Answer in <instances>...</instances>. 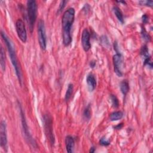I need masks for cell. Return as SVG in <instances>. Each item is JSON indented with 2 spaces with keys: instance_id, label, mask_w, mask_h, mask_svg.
Here are the masks:
<instances>
[{
  "instance_id": "cell-1",
  "label": "cell",
  "mask_w": 153,
  "mask_h": 153,
  "mask_svg": "<svg viewBox=\"0 0 153 153\" xmlns=\"http://www.w3.org/2000/svg\"><path fill=\"white\" fill-rule=\"evenodd\" d=\"M75 9L71 7L64 12L62 18L63 44L66 47L69 46L72 42L71 31L75 19Z\"/></svg>"
},
{
  "instance_id": "cell-2",
  "label": "cell",
  "mask_w": 153,
  "mask_h": 153,
  "mask_svg": "<svg viewBox=\"0 0 153 153\" xmlns=\"http://www.w3.org/2000/svg\"><path fill=\"white\" fill-rule=\"evenodd\" d=\"M1 35L3 40L4 41L6 46L7 47V50L8 51V54L11 61V63L14 67V69L15 70L16 74L17 75V79L19 80V82H20V85H22V71L17 60V55L16 53L15 48L14 47V45L13 44L12 41L11 39L8 37V36L5 34V32L3 31L1 32Z\"/></svg>"
},
{
  "instance_id": "cell-3",
  "label": "cell",
  "mask_w": 153,
  "mask_h": 153,
  "mask_svg": "<svg viewBox=\"0 0 153 153\" xmlns=\"http://www.w3.org/2000/svg\"><path fill=\"white\" fill-rule=\"evenodd\" d=\"M38 5L36 2L33 0L27 1V15L30 32L32 33L37 17Z\"/></svg>"
},
{
  "instance_id": "cell-4",
  "label": "cell",
  "mask_w": 153,
  "mask_h": 153,
  "mask_svg": "<svg viewBox=\"0 0 153 153\" xmlns=\"http://www.w3.org/2000/svg\"><path fill=\"white\" fill-rule=\"evenodd\" d=\"M20 115H21V119H22V129H23V134L25 136V139L27 140V143L32 146L33 148L36 149L37 148V144L36 142H35V140L33 139L32 135L30 134L29 130V128H28V126L27 124L26 121V118H25V114L23 112V109L21 107V106H20Z\"/></svg>"
},
{
  "instance_id": "cell-5",
  "label": "cell",
  "mask_w": 153,
  "mask_h": 153,
  "mask_svg": "<svg viewBox=\"0 0 153 153\" xmlns=\"http://www.w3.org/2000/svg\"><path fill=\"white\" fill-rule=\"evenodd\" d=\"M44 127L45 133V136L48 139L49 142L51 145H53L54 143V136L53 134V120L52 117L48 115L45 114L44 116Z\"/></svg>"
},
{
  "instance_id": "cell-6",
  "label": "cell",
  "mask_w": 153,
  "mask_h": 153,
  "mask_svg": "<svg viewBox=\"0 0 153 153\" xmlns=\"http://www.w3.org/2000/svg\"><path fill=\"white\" fill-rule=\"evenodd\" d=\"M38 39L39 46L42 50H45L47 47V36L44 22L40 19L38 23Z\"/></svg>"
},
{
  "instance_id": "cell-7",
  "label": "cell",
  "mask_w": 153,
  "mask_h": 153,
  "mask_svg": "<svg viewBox=\"0 0 153 153\" xmlns=\"http://www.w3.org/2000/svg\"><path fill=\"white\" fill-rule=\"evenodd\" d=\"M113 65H114V72L116 75L121 77L123 76V72H122V65L123 62V58L121 53L117 52L115 55L113 56L112 57Z\"/></svg>"
},
{
  "instance_id": "cell-8",
  "label": "cell",
  "mask_w": 153,
  "mask_h": 153,
  "mask_svg": "<svg viewBox=\"0 0 153 153\" xmlns=\"http://www.w3.org/2000/svg\"><path fill=\"white\" fill-rule=\"evenodd\" d=\"M16 29L19 39L25 43L27 41V32L25 23L21 19H19L16 21Z\"/></svg>"
},
{
  "instance_id": "cell-9",
  "label": "cell",
  "mask_w": 153,
  "mask_h": 153,
  "mask_svg": "<svg viewBox=\"0 0 153 153\" xmlns=\"http://www.w3.org/2000/svg\"><path fill=\"white\" fill-rule=\"evenodd\" d=\"M0 140L1 146L5 151H7V125L5 121L2 120L0 124Z\"/></svg>"
},
{
  "instance_id": "cell-10",
  "label": "cell",
  "mask_w": 153,
  "mask_h": 153,
  "mask_svg": "<svg viewBox=\"0 0 153 153\" xmlns=\"http://www.w3.org/2000/svg\"><path fill=\"white\" fill-rule=\"evenodd\" d=\"M81 44L83 50L87 52L91 48L90 43V33L87 28L84 29L81 35Z\"/></svg>"
},
{
  "instance_id": "cell-11",
  "label": "cell",
  "mask_w": 153,
  "mask_h": 153,
  "mask_svg": "<svg viewBox=\"0 0 153 153\" xmlns=\"http://www.w3.org/2000/svg\"><path fill=\"white\" fill-rule=\"evenodd\" d=\"M140 55L143 58V65H148L151 68H152V64L151 60V56L149 54L148 48L146 45H144L140 49Z\"/></svg>"
},
{
  "instance_id": "cell-12",
  "label": "cell",
  "mask_w": 153,
  "mask_h": 153,
  "mask_svg": "<svg viewBox=\"0 0 153 153\" xmlns=\"http://www.w3.org/2000/svg\"><path fill=\"white\" fill-rule=\"evenodd\" d=\"M86 82L88 87V89L90 91H93L96 87L97 85V82H96V79L95 78L94 75L91 74L90 73L86 78Z\"/></svg>"
},
{
  "instance_id": "cell-13",
  "label": "cell",
  "mask_w": 153,
  "mask_h": 153,
  "mask_svg": "<svg viewBox=\"0 0 153 153\" xmlns=\"http://www.w3.org/2000/svg\"><path fill=\"white\" fill-rule=\"evenodd\" d=\"M65 146L66 149L68 152L72 153L74 152V146H75V141L74 139L72 136L68 135L65 138Z\"/></svg>"
},
{
  "instance_id": "cell-14",
  "label": "cell",
  "mask_w": 153,
  "mask_h": 153,
  "mask_svg": "<svg viewBox=\"0 0 153 153\" xmlns=\"http://www.w3.org/2000/svg\"><path fill=\"white\" fill-rule=\"evenodd\" d=\"M129 84L127 79H124L121 81L120 84V90L124 96H126L129 91Z\"/></svg>"
},
{
  "instance_id": "cell-15",
  "label": "cell",
  "mask_w": 153,
  "mask_h": 153,
  "mask_svg": "<svg viewBox=\"0 0 153 153\" xmlns=\"http://www.w3.org/2000/svg\"><path fill=\"white\" fill-rule=\"evenodd\" d=\"M123 115H124V114L121 111H114V112L110 114L109 119L112 121H118L119 120H121L123 117Z\"/></svg>"
},
{
  "instance_id": "cell-16",
  "label": "cell",
  "mask_w": 153,
  "mask_h": 153,
  "mask_svg": "<svg viewBox=\"0 0 153 153\" xmlns=\"http://www.w3.org/2000/svg\"><path fill=\"white\" fill-rule=\"evenodd\" d=\"M113 11L117 17V19L120 22H121L122 24L124 23V17L122 11H121L120 8L117 6H114L113 7Z\"/></svg>"
},
{
  "instance_id": "cell-17",
  "label": "cell",
  "mask_w": 153,
  "mask_h": 153,
  "mask_svg": "<svg viewBox=\"0 0 153 153\" xmlns=\"http://www.w3.org/2000/svg\"><path fill=\"white\" fill-rule=\"evenodd\" d=\"M0 65L1 67L2 71H5V51L2 46L1 47V51H0Z\"/></svg>"
},
{
  "instance_id": "cell-18",
  "label": "cell",
  "mask_w": 153,
  "mask_h": 153,
  "mask_svg": "<svg viewBox=\"0 0 153 153\" xmlns=\"http://www.w3.org/2000/svg\"><path fill=\"white\" fill-rule=\"evenodd\" d=\"M91 116V108L90 104H88L84 110L83 117L85 120L88 121Z\"/></svg>"
},
{
  "instance_id": "cell-19",
  "label": "cell",
  "mask_w": 153,
  "mask_h": 153,
  "mask_svg": "<svg viewBox=\"0 0 153 153\" xmlns=\"http://www.w3.org/2000/svg\"><path fill=\"white\" fill-rule=\"evenodd\" d=\"M73 91H74V85H73V84H71V83L69 84L67 90H66V93H65V100L66 102L68 101L71 99V96L73 93Z\"/></svg>"
},
{
  "instance_id": "cell-20",
  "label": "cell",
  "mask_w": 153,
  "mask_h": 153,
  "mask_svg": "<svg viewBox=\"0 0 153 153\" xmlns=\"http://www.w3.org/2000/svg\"><path fill=\"white\" fill-rule=\"evenodd\" d=\"M110 99H111V104L112 107L115 108H117L119 106V101L118 98L117 97V96L114 94H111L110 95Z\"/></svg>"
},
{
  "instance_id": "cell-21",
  "label": "cell",
  "mask_w": 153,
  "mask_h": 153,
  "mask_svg": "<svg viewBox=\"0 0 153 153\" xmlns=\"http://www.w3.org/2000/svg\"><path fill=\"white\" fill-rule=\"evenodd\" d=\"M141 35L143 38V39L146 42H149L151 40V36L149 35L147 33L146 30L145 29V27H142V31H141Z\"/></svg>"
},
{
  "instance_id": "cell-22",
  "label": "cell",
  "mask_w": 153,
  "mask_h": 153,
  "mask_svg": "<svg viewBox=\"0 0 153 153\" xmlns=\"http://www.w3.org/2000/svg\"><path fill=\"white\" fill-rule=\"evenodd\" d=\"M99 143H100V145H101L102 146H106L110 144V141L108 139H107L105 137H103L100 139Z\"/></svg>"
},
{
  "instance_id": "cell-23",
  "label": "cell",
  "mask_w": 153,
  "mask_h": 153,
  "mask_svg": "<svg viewBox=\"0 0 153 153\" xmlns=\"http://www.w3.org/2000/svg\"><path fill=\"white\" fill-rule=\"evenodd\" d=\"M139 4L142 5H146V6L151 7L153 5V1H139Z\"/></svg>"
},
{
  "instance_id": "cell-24",
  "label": "cell",
  "mask_w": 153,
  "mask_h": 153,
  "mask_svg": "<svg viewBox=\"0 0 153 153\" xmlns=\"http://www.w3.org/2000/svg\"><path fill=\"white\" fill-rule=\"evenodd\" d=\"M67 3V1H62L59 4V12L61 11L63 8L64 7H65V5Z\"/></svg>"
},
{
  "instance_id": "cell-25",
  "label": "cell",
  "mask_w": 153,
  "mask_h": 153,
  "mask_svg": "<svg viewBox=\"0 0 153 153\" xmlns=\"http://www.w3.org/2000/svg\"><path fill=\"white\" fill-rule=\"evenodd\" d=\"M148 16L146 14H144L142 16V22L143 23H146L148 22Z\"/></svg>"
},
{
  "instance_id": "cell-26",
  "label": "cell",
  "mask_w": 153,
  "mask_h": 153,
  "mask_svg": "<svg viewBox=\"0 0 153 153\" xmlns=\"http://www.w3.org/2000/svg\"><path fill=\"white\" fill-rule=\"evenodd\" d=\"M123 123H120V124H118L116 126H115L114 128H115V129H117V130H120V129H121V128L123 127Z\"/></svg>"
},
{
  "instance_id": "cell-27",
  "label": "cell",
  "mask_w": 153,
  "mask_h": 153,
  "mask_svg": "<svg viewBox=\"0 0 153 153\" xmlns=\"http://www.w3.org/2000/svg\"><path fill=\"white\" fill-rule=\"evenodd\" d=\"M96 65V62L94 61V60H92L90 62V68H93Z\"/></svg>"
},
{
  "instance_id": "cell-28",
  "label": "cell",
  "mask_w": 153,
  "mask_h": 153,
  "mask_svg": "<svg viewBox=\"0 0 153 153\" xmlns=\"http://www.w3.org/2000/svg\"><path fill=\"white\" fill-rule=\"evenodd\" d=\"M95 150H96L95 148H94V147H93V146H92V147H91V148H90V152H94L95 151Z\"/></svg>"
}]
</instances>
